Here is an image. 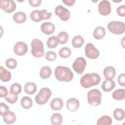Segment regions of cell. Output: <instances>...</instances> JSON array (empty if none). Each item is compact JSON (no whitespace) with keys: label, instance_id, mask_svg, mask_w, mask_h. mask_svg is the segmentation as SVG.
Instances as JSON below:
<instances>
[{"label":"cell","instance_id":"6da1fadb","mask_svg":"<svg viewBox=\"0 0 125 125\" xmlns=\"http://www.w3.org/2000/svg\"><path fill=\"white\" fill-rule=\"evenodd\" d=\"M100 81L101 77L98 74L96 73H86L81 78L80 83L82 87L88 88L98 85Z\"/></svg>","mask_w":125,"mask_h":125},{"label":"cell","instance_id":"7a4b0ae2","mask_svg":"<svg viewBox=\"0 0 125 125\" xmlns=\"http://www.w3.org/2000/svg\"><path fill=\"white\" fill-rule=\"evenodd\" d=\"M54 74L56 78L61 82H70L72 80L74 76L69 68L61 65L56 67Z\"/></svg>","mask_w":125,"mask_h":125},{"label":"cell","instance_id":"3957f363","mask_svg":"<svg viewBox=\"0 0 125 125\" xmlns=\"http://www.w3.org/2000/svg\"><path fill=\"white\" fill-rule=\"evenodd\" d=\"M32 47V55L37 58H40L44 56V51L42 42L38 39H33L31 43Z\"/></svg>","mask_w":125,"mask_h":125},{"label":"cell","instance_id":"277c9868","mask_svg":"<svg viewBox=\"0 0 125 125\" xmlns=\"http://www.w3.org/2000/svg\"><path fill=\"white\" fill-rule=\"evenodd\" d=\"M51 95L52 92L49 88L47 87L42 88L35 97V101L39 105L44 104L48 102Z\"/></svg>","mask_w":125,"mask_h":125},{"label":"cell","instance_id":"5b68a950","mask_svg":"<svg viewBox=\"0 0 125 125\" xmlns=\"http://www.w3.org/2000/svg\"><path fill=\"white\" fill-rule=\"evenodd\" d=\"M102 93L97 89H93L87 93V101L89 104L96 106L101 103Z\"/></svg>","mask_w":125,"mask_h":125},{"label":"cell","instance_id":"8992f818","mask_svg":"<svg viewBox=\"0 0 125 125\" xmlns=\"http://www.w3.org/2000/svg\"><path fill=\"white\" fill-rule=\"evenodd\" d=\"M107 28L112 33L121 35L125 32V23L122 21H112L108 23Z\"/></svg>","mask_w":125,"mask_h":125},{"label":"cell","instance_id":"52a82bcc","mask_svg":"<svg viewBox=\"0 0 125 125\" xmlns=\"http://www.w3.org/2000/svg\"><path fill=\"white\" fill-rule=\"evenodd\" d=\"M85 54L90 59H97L100 56V52L91 43H88L85 46Z\"/></svg>","mask_w":125,"mask_h":125},{"label":"cell","instance_id":"ba28073f","mask_svg":"<svg viewBox=\"0 0 125 125\" xmlns=\"http://www.w3.org/2000/svg\"><path fill=\"white\" fill-rule=\"evenodd\" d=\"M86 64V61L85 59L80 57L77 58L72 64L73 69L79 74H82L85 69Z\"/></svg>","mask_w":125,"mask_h":125},{"label":"cell","instance_id":"9c48e42d","mask_svg":"<svg viewBox=\"0 0 125 125\" xmlns=\"http://www.w3.org/2000/svg\"><path fill=\"white\" fill-rule=\"evenodd\" d=\"M0 8L5 12L10 13L16 10V4L13 0H1Z\"/></svg>","mask_w":125,"mask_h":125},{"label":"cell","instance_id":"30bf717a","mask_svg":"<svg viewBox=\"0 0 125 125\" xmlns=\"http://www.w3.org/2000/svg\"><path fill=\"white\" fill-rule=\"evenodd\" d=\"M55 13L59 16L62 21H65L70 18V12L64 7L61 5H58L55 9Z\"/></svg>","mask_w":125,"mask_h":125},{"label":"cell","instance_id":"8fae6325","mask_svg":"<svg viewBox=\"0 0 125 125\" xmlns=\"http://www.w3.org/2000/svg\"><path fill=\"white\" fill-rule=\"evenodd\" d=\"M13 50L16 55L21 56L25 54L27 52L28 46L23 42H18L14 45Z\"/></svg>","mask_w":125,"mask_h":125},{"label":"cell","instance_id":"7c38bea8","mask_svg":"<svg viewBox=\"0 0 125 125\" xmlns=\"http://www.w3.org/2000/svg\"><path fill=\"white\" fill-rule=\"evenodd\" d=\"M98 11L103 16H106L109 14L111 11V4L109 1L107 0L101 1L98 4Z\"/></svg>","mask_w":125,"mask_h":125},{"label":"cell","instance_id":"4fadbf2b","mask_svg":"<svg viewBox=\"0 0 125 125\" xmlns=\"http://www.w3.org/2000/svg\"><path fill=\"white\" fill-rule=\"evenodd\" d=\"M41 29L44 34L50 35L53 33L55 31V26L50 22H44L42 24Z\"/></svg>","mask_w":125,"mask_h":125},{"label":"cell","instance_id":"5bb4252c","mask_svg":"<svg viewBox=\"0 0 125 125\" xmlns=\"http://www.w3.org/2000/svg\"><path fill=\"white\" fill-rule=\"evenodd\" d=\"M80 106V102L76 98L69 99L66 102V108L70 111H76Z\"/></svg>","mask_w":125,"mask_h":125},{"label":"cell","instance_id":"9a60e30c","mask_svg":"<svg viewBox=\"0 0 125 125\" xmlns=\"http://www.w3.org/2000/svg\"><path fill=\"white\" fill-rule=\"evenodd\" d=\"M103 73L106 79L112 80L115 76L116 70L114 67L108 66L104 68Z\"/></svg>","mask_w":125,"mask_h":125},{"label":"cell","instance_id":"2e32d148","mask_svg":"<svg viewBox=\"0 0 125 125\" xmlns=\"http://www.w3.org/2000/svg\"><path fill=\"white\" fill-rule=\"evenodd\" d=\"M3 120L6 124H11L14 123L16 120V116L15 114L12 112L9 111L5 113L3 116Z\"/></svg>","mask_w":125,"mask_h":125},{"label":"cell","instance_id":"e0dca14e","mask_svg":"<svg viewBox=\"0 0 125 125\" xmlns=\"http://www.w3.org/2000/svg\"><path fill=\"white\" fill-rule=\"evenodd\" d=\"M115 87V83L112 80H105L102 85L103 90L105 92H109Z\"/></svg>","mask_w":125,"mask_h":125},{"label":"cell","instance_id":"ac0fdd59","mask_svg":"<svg viewBox=\"0 0 125 125\" xmlns=\"http://www.w3.org/2000/svg\"><path fill=\"white\" fill-rule=\"evenodd\" d=\"M63 105L62 100L59 98H56L52 100L50 103V107L53 110H59L62 109Z\"/></svg>","mask_w":125,"mask_h":125},{"label":"cell","instance_id":"d6986e66","mask_svg":"<svg viewBox=\"0 0 125 125\" xmlns=\"http://www.w3.org/2000/svg\"><path fill=\"white\" fill-rule=\"evenodd\" d=\"M37 90V87L36 84L33 82H27L24 84V91L28 94L32 95L34 94Z\"/></svg>","mask_w":125,"mask_h":125},{"label":"cell","instance_id":"ffe728a7","mask_svg":"<svg viewBox=\"0 0 125 125\" xmlns=\"http://www.w3.org/2000/svg\"><path fill=\"white\" fill-rule=\"evenodd\" d=\"M105 35V31L103 26H97L94 30L93 32V37L96 40H101L103 39Z\"/></svg>","mask_w":125,"mask_h":125},{"label":"cell","instance_id":"44dd1931","mask_svg":"<svg viewBox=\"0 0 125 125\" xmlns=\"http://www.w3.org/2000/svg\"><path fill=\"white\" fill-rule=\"evenodd\" d=\"M11 78V73L5 69L2 66H0V79L4 82H8Z\"/></svg>","mask_w":125,"mask_h":125},{"label":"cell","instance_id":"7402d4cb","mask_svg":"<svg viewBox=\"0 0 125 125\" xmlns=\"http://www.w3.org/2000/svg\"><path fill=\"white\" fill-rule=\"evenodd\" d=\"M13 19L16 23H21L26 21V15L24 12H18L13 15Z\"/></svg>","mask_w":125,"mask_h":125},{"label":"cell","instance_id":"603a6c76","mask_svg":"<svg viewBox=\"0 0 125 125\" xmlns=\"http://www.w3.org/2000/svg\"><path fill=\"white\" fill-rule=\"evenodd\" d=\"M52 74V70L48 66L42 67L40 71V76L42 79H47L50 77Z\"/></svg>","mask_w":125,"mask_h":125},{"label":"cell","instance_id":"cb8c5ba5","mask_svg":"<svg viewBox=\"0 0 125 125\" xmlns=\"http://www.w3.org/2000/svg\"><path fill=\"white\" fill-rule=\"evenodd\" d=\"M112 98L115 100H123L125 98V90L123 88H120L114 91L112 95Z\"/></svg>","mask_w":125,"mask_h":125},{"label":"cell","instance_id":"d4e9b609","mask_svg":"<svg viewBox=\"0 0 125 125\" xmlns=\"http://www.w3.org/2000/svg\"><path fill=\"white\" fill-rule=\"evenodd\" d=\"M84 43L83 37L80 35H77L74 37L72 40V44L75 48H80Z\"/></svg>","mask_w":125,"mask_h":125},{"label":"cell","instance_id":"484cf974","mask_svg":"<svg viewBox=\"0 0 125 125\" xmlns=\"http://www.w3.org/2000/svg\"><path fill=\"white\" fill-rule=\"evenodd\" d=\"M111 118L108 115H104L101 117L97 122V125H110L112 124Z\"/></svg>","mask_w":125,"mask_h":125},{"label":"cell","instance_id":"4316f807","mask_svg":"<svg viewBox=\"0 0 125 125\" xmlns=\"http://www.w3.org/2000/svg\"><path fill=\"white\" fill-rule=\"evenodd\" d=\"M21 106L24 109H29L33 105V102L32 99L28 96L23 97L21 101Z\"/></svg>","mask_w":125,"mask_h":125},{"label":"cell","instance_id":"83f0119b","mask_svg":"<svg viewBox=\"0 0 125 125\" xmlns=\"http://www.w3.org/2000/svg\"><path fill=\"white\" fill-rule=\"evenodd\" d=\"M62 117L59 113H54L50 118L51 123L54 125H60L62 122Z\"/></svg>","mask_w":125,"mask_h":125},{"label":"cell","instance_id":"f1b7e54d","mask_svg":"<svg viewBox=\"0 0 125 125\" xmlns=\"http://www.w3.org/2000/svg\"><path fill=\"white\" fill-rule=\"evenodd\" d=\"M59 42L58 38L55 36H53L50 37L47 41V46L49 48H56Z\"/></svg>","mask_w":125,"mask_h":125},{"label":"cell","instance_id":"f546056e","mask_svg":"<svg viewBox=\"0 0 125 125\" xmlns=\"http://www.w3.org/2000/svg\"><path fill=\"white\" fill-rule=\"evenodd\" d=\"M113 115L116 120L122 121L125 118V111L121 108H116L113 111Z\"/></svg>","mask_w":125,"mask_h":125},{"label":"cell","instance_id":"4dcf8cb0","mask_svg":"<svg viewBox=\"0 0 125 125\" xmlns=\"http://www.w3.org/2000/svg\"><path fill=\"white\" fill-rule=\"evenodd\" d=\"M57 38L59 43L63 44L67 42L68 40V35L66 32L62 31L58 34Z\"/></svg>","mask_w":125,"mask_h":125},{"label":"cell","instance_id":"1f68e13d","mask_svg":"<svg viewBox=\"0 0 125 125\" xmlns=\"http://www.w3.org/2000/svg\"><path fill=\"white\" fill-rule=\"evenodd\" d=\"M59 54L61 58H66L69 57L71 55V50L68 47H63L60 49L59 51Z\"/></svg>","mask_w":125,"mask_h":125},{"label":"cell","instance_id":"d6a6232c","mask_svg":"<svg viewBox=\"0 0 125 125\" xmlns=\"http://www.w3.org/2000/svg\"><path fill=\"white\" fill-rule=\"evenodd\" d=\"M18 95H16L11 92H8V94L5 97V100L10 104L15 103L18 100Z\"/></svg>","mask_w":125,"mask_h":125},{"label":"cell","instance_id":"836d02e7","mask_svg":"<svg viewBox=\"0 0 125 125\" xmlns=\"http://www.w3.org/2000/svg\"><path fill=\"white\" fill-rule=\"evenodd\" d=\"M39 18L41 20H48L49 19L51 16V12H48L46 9H42L39 11Z\"/></svg>","mask_w":125,"mask_h":125},{"label":"cell","instance_id":"e575fe53","mask_svg":"<svg viewBox=\"0 0 125 125\" xmlns=\"http://www.w3.org/2000/svg\"><path fill=\"white\" fill-rule=\"evenodd\" d=\"M10 90V92L18 95L21 92V86L19 83H14L11 85Z\"/></svg>","mask_w":125,"mask_h":125},{"label":"cell","instance_id":"d590c367","mask_svg":"<svg viewBox=\"0 0 125 125\" xmlns=\"http://www.w3.org/2000/svg\"><path fill=\"white\" fill-rule=\"evenodd\" d=\"M5 64L8 68L12 69L16 67L17 65V62L14 59L9 58L6 61Z\"/></svg>","mask_w":125,"mask_h":125},{"label":"cell","instance_id":"8d00e7d4","mask_svg":"<svg viewBox=\"0 0 125 125\" xmlns=\"http://www.w3.org/2000/svg\"><path fill=\"white\" fill-rule=\"evenodd\" d=\"M39 11L38 10H35L30 13V17L33 21L35 22H39L41 21L39 18Z\"/></svg>","mask_w":125,"mask_h":125},{"label":"cell","instance_id":"74e56055","mask_svg":"<svg viewBox=\"0 0 125 125\" xmlns=\"http://www.w3.org/2000/svg\"><path fill=\"white\" fill-rule=\"evenodd\" d=\"M45 58L47 61H54L56 60L57 58L56 54L55 52L52 51H48L46 52L45 55Z\"/></svg>","mask_w":125,"mask_h":125},{"label":"cell","instance_id":"f35d334b","mask_svg":"<svg viewBox=\"0 0 125 125\" xmlns=\"http://www.w3.org/2000/svg\"><path fill=\"white\" fill-rule=\"evenodd\" d=\"M0 116H2L5 113L9 111V107L3 103H0Z\"/></svg>","mask_w":125,"mask_h":125},{"label":"cell","instance_id":"ab89813d","mask_svg":"<svg viewBox=\"0 0 125 125\" xmlns=\"http://www.w3.org/2000/svg\"><path fill=\"white\" fill-rule=\"evenodd\" d=\"M117 13L119 16L121 17L125 16V5H122L119 6L116 10Z\"/></svg>","mask_w":125,"mask_h":125},{"label":"cell","instance_id":"60d3db41","mask_svg":"<svg viewBox=\"0 0 125 125\" xmlns=\"http://www.w3.org/2000/svg\"><path fill=\"white\" fill-rule=\"evenodd\" d=\"M118 82L119 84L123 86L125 85V74L124 73L120 74L118 77Z\"/></svg>","mask_w":125,"mask_h":125},{"label":"cell","instance_id":"b9f144b4","mask_svg":"<svg viewBox=\"0 0 125 125\" xmlns=\"http://www.w3.org/2000/svg\"><path fill=\"white\" fill-rule=\"evenodd\" d=\"M8 93V92L7 91V89L5 87L3 86H0V95L1 98L5 97Z\"/></svg>","mask_w":125,"mask_h":125},{"label":"cell","instance_id":"7bdbcfd3","mask_svg":"<svg viewBox=\"0 0 125 125\" xmlns=\"http://www.w3.org/2000/svg\"><path fill=\"white\" fill-rule=\"evenodd\" d=\"M42 0H29L28 2L30 5H31L33 7H38L39 6Z\"/></svg>","mask_w":125,"mask_h":125},{"label":"cell","instance_id":"ee69618b","mask_svg":"<svg viewBox=\"0 0 125 125\" xmlns=\"http://www.w3.org/2000/svg\"><path fill=\"white\" fill-rule=\"evenodd\" d=\"M62 1L67 6H70L74 4L75 2V0H62Z\"/></svg>","mask_w":125,"mask_h":125}]
</instances>
